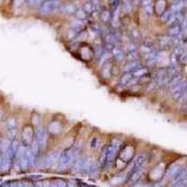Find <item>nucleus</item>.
<instances>
[{
    "label": "nucleus",
    "mask_w": 187,
    "mask_h": 187,
    "mask_svg": "<svg viewBox=\"0 0 187 187\" xmlns=\"http://www.w3.org/2000/svg\"><path fill=\"white\" fill-rule=\"evenodd\" d=\"M187 186V181L186 180H183L179 181L178 183H176L175 185H173L172 187H186Z\"/></svg>",
    "instance_id": "nucleus-1"
}]
</instances>
